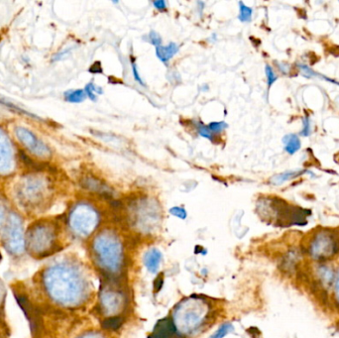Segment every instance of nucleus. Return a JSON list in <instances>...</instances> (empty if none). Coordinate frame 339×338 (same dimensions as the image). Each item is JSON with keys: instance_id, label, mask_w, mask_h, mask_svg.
Segmentation results:
<instances>
[{"instance_id": "obj_29", "label": "nucleus", "mask_w": 339, "mask_h": 338, "mask_svg": "<svg viewBox=\"0 0 339 338\" xmlns=\"http://www.w3.org/2000/svg\"><path fill=\"white\" fill-rule=\"evenodd\" d=\"M99 67L101 68V63H95V64L89 69V71H90L91 73H102V69H99Z\"/></svg>"}, {"instance_id": "obj_14", "label": "nucleus", "mask_w": 339, "mask_h": 338, "mask_svg": "<svg viewBox=\"0 0 339 338\" xmlns=\"http://www.w3.org/2000/svg\"><path fill=\"white\" fill-rule=\"evenodd\" d=\"M86 98V93L82 89H76V90H70L66 92V100L72 104H79L83 102Z\"/></svg>"}, {"instance_id": "obj_22", "label": "nucleus", "mask_w": 339, "mask_h": 338, "mask_svg": "<svg viewBox=\"0 0 339 338\" xmlns=\"http://www.w3.org/2000/svg\"><path fill=\"white\" fill-rule=\"evenodd\" d=\"M148 38H149L150 43H151L152 45L156 46V48L157 47H159V46H161L162 38H161V36H160L157 32H155V31H151V32L149 33V35H148Z\"/></svg>"}, {"instance_id": "obj_4", "label": "nucleus", "mask_w": 339, "mask_h": 338, "mask_svg": "<svg viewBox=\"0 0 339 338\" xmlns=\"http://www.w3.org/2000/svg\"><path fill=\"white\" fill-rule=\"evenodd\" d=\"M92 251L102 269L110 274L120 271L123 263V249L116 235L109 231L98 235L92 243Z\"/></svg>"}, {"instance_id": "obj_9", "label": "nucleus", "mask_w": 339, "mask_h": 338, "mask_svg": "<svg viewBox=\"0 0 339 338\" xmlns=\"http://www.w3.org/2000/svg\"><path fill=\"white\" fill-rule=\"evenodd\" d=\"M162 261V253L158 249L149 250L144 256V264L149 272L156 274Z\"/></svg>"}, {"instance_id": "obj_2", "label": "nucleus", "mask_w": 339, "mask_h": 338, "mask_svg": "<svg viewBox=\"0 0 339 338\" xmlns=\"http://www.w3.org/2000/svg\"><path fill=\"white\" fill-rule=\"evenodd\" d=\"M64 246L60 241L58 226L51 221H36L25 232V250L31 258L43 260L60 252Z\"/></svg>"}, {"instance_id": "obj_24", "label": "nucleus", "mask_w": 339, "mask_h": 338, "mask_svg": "<svg viewBox=\"0 0 339 338\" xmlns=\"http://www.w3.org/2000/svg\"><path fill=\"white\" fill-rule=\"evenodd\" d=\"M299 68L301 69V72L303 74V76H305L306 78H311L313 77H316V73L313 72L312 69H310L308 66H305V65H298Z\"/></svg>"}, {"instance_id": "obj_12", "label": "nucleus", "mask_w": 339, "mask_h": 338, "mask_svg": "<svg viewBox=\"0 0 339 338\" xmlns=\"http://www.w3.org/2000/svg\"><path fill=\"white\" fill-rule=\"evenodd\" d=\"M283 143H284V146H285V151L290 155L297 153L302 147L301 140H300L299 136L296 135V134H287V135H286L283 138Z\"/></svg>"}, {"instance_id": "obj_10", "label": "nucleus", "mask_w": 339, "mask_h": 338, "mask_svg": "<svg viewBox=\"0 0 339 338\" xmlns=\"http://www.w3.org/2000/svg\"><path fill=\"white\" fill-rule=\"evenodd\" d=\"M179 51V47L175 43H169L166 46H159L156 48L157 57L159 58L160 61L163 63H167L170 61L177 53Z\"/></svg>"}, {"instance_id": "obj_28", "label": "nucleus", "mask_w": 339, "mask_h": 338, "mask_svg": "<svg viewBox=\"0 0 339 338\" xmlns=\"http://www.w3.org/2000/svg\"><path fill=\"white\" fill-rule=\"evenodd\" d=\"M78 338H105L102 334H100V333H95V332H91V333H86V334H84V335H82V336H80V337H78Z\"/></svg>"}, {"instance_id": "obj_21", "label": "nucleus", "mask_w": 339, "mask_h": 338, "mask_svg": "<svg viewBox=\"0 0 339 338\" xmlns=\"http://www.w3.org/2000/svg\"><path fill=\"white\" fill-rule=\"evenodd\" d=\"M170 212L172 215L179 217L181 219H185L186 218V211L183 208L181 207H174L170 209Z\"/></svg>"}, {"instance_id": "obj_1", "label": "nucleus", "mask_w": 339, "mask_h": 338, "mask_svg": "<svg viewBox=\"0 0 339 338\" xmlns=\"http://www.w3.org/2000/svg\"><path fill=\"white\" fill-rule=\"evenodd\" d=\"M32 285L40 300L61 309H78L89 295V283L83 270L67 258L54 261L39 270Z\"/></svg>"}, {"instance_id": "obj_23", "label": "nucleus", "mask_w": 339, "mask_h": 338, "mask_svg": "<svg viewBox=\"0 0 339 338\" xmlns=\"http://www.w3.org/2000/svg\"><path fill=\"white\" fill-rule=\"evenodd\" d=\"M303 125H304V128H303V130L301 131V135L306 136V137L310 136L311 133H312V128H311V121H310L309 117H304Z\"/></svg>"}, {"instance_id": "obj_11", "label": "nucleus", "mask_w": 339, "mask_h": 338, "mask_svg": "<svg viewBox=\"0 0 339 338\" xmlns=\"http://www.w3.org/2000/svg\"><path fill=\"white\" fill-rule=\"evenodd\" d=\"M305 173H307L306 170H295V171H287V172H285V173H282V174H279V175H276L274 176L272 179H271V183L273 184H276V185H279V184H282L285 182H287V181H290V180H294L298 177H301L302 175H304Z\"/></svg>"}, {"instance_id": "obj_3", "label": "nucleus", "mask_w": 339, "mask_h": 338, "mask_svg": "<svg viewBox=\"0 0 339 338\" xmlns=\"http://www.w3.org/2000/svg\"><path fill=\"white\" fill-rule=\"evenodd\" d=\"M208 313L209 307L203 300L189 298L176 308L172 323L177 333L191 334L202 327Z\"/></svg>"}, {"instance_id": "obj_8", "label": "nucleus", "mask_w": 339, "mask_h": 338, "mask_svg": "<svg viewBox=\"0 0 339 338\" xmlns=\"http://www.w3.org/2000/svg\"><path fill=\"white\" fill-rule=\"evenodd\" d=\"M102 306L105 312L110 313L117 312L122 306V295L118 292L105 291L101 296Z\"/></svg>"}, {"instance_id": "obj_26", "label": "nucleus", "mask_w": 339, "mask_h": 338, "mask_svg": "<svg viewBox=\"0 0 339 338\" xmlns=\"http://www.w3.org/2000/svg\"><path fill=\"white\" fill-rule=\"evenodd\" d=\"M132 71H133V76H134L135 80H136V81H138L140 84L144 85L145 83H144V81L142 80V78H141L140 75H139V73H138V69H137V67H136V64H135V62H134V61H132Z\"/></svg>"}, {"instance_id": "obj_17", "label": "nucleus", "mask_w": 339, "mask_h": 338, "mask_svg": "<svg viewBox=\"0 0 339 338\" xmlns=\"http://www.w3.org/2000/svg\"><path fill=\"white\" fill-rule=\"evenodd\" d=\"M85 93H86V96H88L91 101H96V95L95 93H99V94H102L104 91L103 89L100 87V86H96L94 85L93 82H89L88 84H86L85 86V89H84Z\"/></svg>"}, {"instance_id": "obj_30", "label": "nucleus", "mask_w": 339, "mask_h": 338, "mask_svg": "<svg viewBox=\"0 0 339 338\" xmlns=\"http://www.w3.org/2000/svg\"><path fill=\"white\" fill-rule=\"evenodd\" d=\"M335 291H336V297L338 299L339 301V274L338 278H337V281H336V286H335Z\"/></svg>"}, {"instance_id": "obj_31", "label": "nucleus", "mask_w": 339, "mask_h": 338, "mask_svg": "<svg viewBox=\"0 0 339 338\" xmlns=\"http://www.w3.org/2000/svg\"><path fill=\"white\" fill-rule=\"evenodd\" d=\"M1 333H2V332H1V329H0V335H1Z\"/></svg>"}, {"instance_id": "obj_7", "label": "nucleus", "mask_w": 339, "mask_h": 338, "mask_svg": "<svg viewBox=\"0 0 339 338\" xmlns=\"http://www.w3.org/2000/svg\"><path fill=\"white\" fill-rule=\"evenodd\" d=\"M337 251V242L332 235L327 232L316 235L311 245V253L315 259H327Z\"/></svg>"}, {"instance_id": "obj_25", "label": "nucleus", "mask_w": 339, "mask_h": 338, "mask_svg": "<svg viewBox=\"0 0 339 338\" xmlns=\"http://www.w3.org/2000/svg\"><path fill=\"white\" fill-rule=\"evenodd\" d=\"M5 298H6V287H5L4 283L2 282V280L0 279V308L4 306Z\"/></svg>"}, {"instance_id": "obj_6", "label": "nucleus", "mask_w": 339, "mask_h": 338, "mask_svg": "<svg viewBox=\"0 0 339 338\" xmlns=\"http://www.w3.org/2000/svg\"><path fill=\"white\" fill-rule=\"evenodd\" d=\"M100 222L98 211L88 205H79L70 214L69 224L73 233L86 238L96 229Z\"/></svg>"}, {"instance_id": "obj_15", "label": "nucleus", "mask_w": 339, "mask_h": 338, "mask_svg": "<svg viewBox=\"0 0 339 338\" xmlns=\"http://www.w3.org/2000/svg\"><path fill=\"white\" fill-rule=\"evenodd\" d=\"M253 10L251 7H248L243 2H239V20L241 22H250L252 19Z\"/></svg>"}, {"instance_id": "obj_27", "label": "nucleus", "mask_w": 339, "mask_h": 338, "mask_svg": "<svg viewBox=\"0 0 339 338\" xmlns=\"http://www.w3.org/2000/svg\"><path fill=\"white\" fill-rule=\"evenodd\" d=\"M153 5L155 6V8L160 10V11H164L167 8V2L165 0H157L153 2Z\"/></svg>"}, {"instance_id": "obj_19", "label": "nucleus", "mask_w": 339, "mask_h": 338, "mask_svg": "<svg viewBox=\"0 0 339 338\" xmlns=\"http://www.w3.org/2000/svg\"><path fill=\"white\" fill-rule=\"evenodd\" d=\"M265 73H266V76H267V81H268V87L270 88L272 86V84L277 80V75L275 74L273 68L269 65H266V68H265Z\"/></svg>"}, {"instance_id": "obj_13", "label": "nucleus", "mask_w": 339, "mask_h": 338, "mask_svg": "<svg viewBox=\"0 0 339 338\" xmlns=\"http://www.w3.org/2000/svg\"><path fill=\"white\" fill-rule=\"evenodd\" d=\"M83 184L86 188H88L92 191H98V192H101V194H107L109 191V190H107V186L105 184L99 182L98 180H94V179L87 178L83 181Z\"/></svg>"}, {"instance_id": "obj_18", "label": "nucleus", "mask_w": 339, "mask_h": 338, "mask_svg": "<svg viewBox=\"0 0 339 338\" xmlns=\"http://www.w3.org/2000/svg\"><path fill=\"white\" fill-rule=\"evenodd\" d=\"M197 129H198V132H199V134H200L201 136H203V137L209 139L211 142L214 141V140H213L214 135H213V133H211V131L209 130L208 126H206V125H204L203 123L199 122V123L197 124Z\"/></svg>"}, {"instance_id": "obj_16", "label": "nucleus", "mask_w": 339, "mask_h": 338, "mask_svg": "<svg viewBox=\"0 0 339 338\" xmlns=\"http://www.w3.org/2000/svg\"><path fill=\"white\" fill-rule=\"evenodd\" d=\"M234 327L230 323H224L222 324L210 338H224L227 334H229L231 331H233Z\"/></svg>"}, {"instance_id": "obj_5", "label": "nucleus", "mask_w": 339, "mask_h": 338, "mask_svg": "<svg viewBox=\"0 0 339 338\" xmlns=\"http://www.w3.org/2000/svg\"><path fill=\"white\" fill-rule=\"evenodd\" d=\"M0 242L4 250L13 258H20L26 254L25 232L19 217L12 215L5 224Z\"/></svg>"}, {"instance_id": "obj_20", "label": "nucleus", "mask_w": 339, "mask_h": 338, "mask_svg": "<svg viewBox=\"0 0 339 338\" xmlns=\"http://www.w3.org/2000/svg\"><path fill=\"white\" fill-rule=\"evenodd\" d=\"M208 127H209V130L211 131V133L219 134L227 127V124L225 122H222V121L221 122H211V123H209Z\"/></svg>"}]
</instances>
